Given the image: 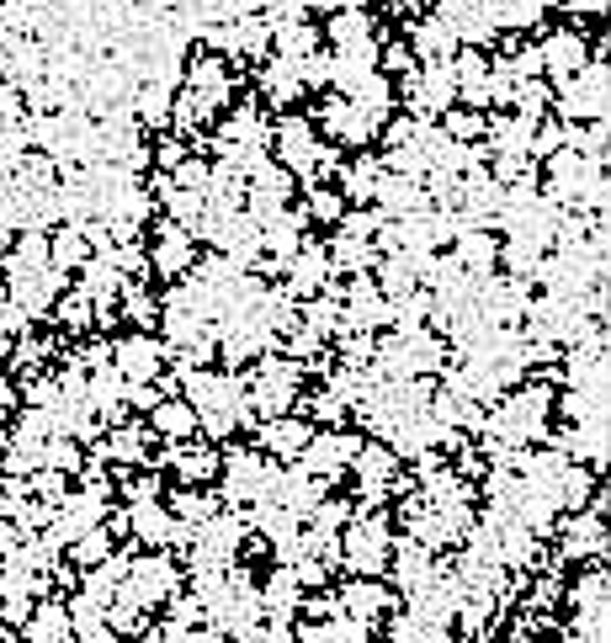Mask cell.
Returning a JSON list of instances; mask_svg holds the SVG:
<instances>
[{
    "label": "cell",
    "instance_id": "cell-19",
    "mask_svg": "<svg viewBox=\"0 0 611 643\" xmlns=\"http://www.w3.org/2000/svg\"><path fill=\"white\" fill-rule=\"evenodd\" d=\"M176 181H186V186H208V171H202V160H181V165H176Z\"/></svg>",
    "mask_w": 611,
    "mask_h": 643
},
{
    "label": "cell",
    "instance_id": "cell-3",
    "mask_svg": "<svg viewBox=\"0 0 611 643\" xmlns=\"http://www.w3.org/2000/svg\"><path fill=\"white\" fill-rule=\"evenodd\" d=\"M282 160L293 165V171H309L314 165V139H309V123H303V117L282 123Z\"/></svg>",
    "mask_w": 611,
    "mask_h": 643
},
{
    "label": "cell",
    "instance_id": "cell-9",
    "mask_svg": "<svg viewBox=\"0 0 611 643\" xmlns=\"http://www.w3.org/2000/svg\"><path fill=\"white\" fill-rule=\"evenodd\" d=\"M367 32H372V22H367V11H356V6L351 11H335V22H330V38L341 43V48L346 43H362Z\"/></svg>",
    "mask_w": 611,
    "mask_h": 643
},
{
    "label": "cell",
    "instance_id": "cell-24",
    "mask_svg": "<svg viewBox=\"0 0 611 643\" xmlns=\"http://www.w3.org/2000/svg\"><path fill=\"white\" fill-rule=\"evenodd\" d=\"M388 6H420V0H388Z\"/></svg>",
    "mask_w": 611,
    "mask_h": 643
},
{
    "label": "cell",
    "instance_id": "cell-10",
    "mask_svg": "<svg viewBox=\"0 0 611 643\" xmlns=\"http://www.w3.org/2000/svg\"><path fill=\"white\" fill-rule=\"evenodd\" d=\"M532 123L537 117H516V123H495V144L505 149V155H526V144H532Z\"/></svg>",
    "mask_w": 611,
    "mask_h": 643
},
{
    "label": "cell",
    "instance_id": "cell-2",
    "mask_svg": "<svg viewBox=\"0 0 611 643\" xmlns=\"http://www.w3.org/2000/svg\"><path fill=\"white\" fill-rule=\"evenodd\" d=\"M372 197H378V208H383V213H399V218H410V213L420 208V186H415L410 176H394V181L383 176Z\"/></svg>",
    "mask_w": 611,
    "mask_h": 643
},
{
    "label": "cell",
    "instance_id": "cell-12",
    "mask_svg": "<svg viewBox=\"0 0 611 643\" xmlns=\"http://www.w3.org/2000/svg\"><path fill=\"white\" fill-rule=\"evenodd\" d=\"M378 181H383L378 160H362V165H356V171H346V186H351L356 197H372V192H378Z\"/></svg>",
    "mask_w": 611,
    "mask_h": 643
},
{
    "label": "cell",
    "instance_id": "cell-20",
    "mask_svg": "<svg viewBox=\"0 0 611 643\" xmlns=\"http://www.w3.org/2000/svg\"><path fill=\"white\" fill-rule=\"evenodd\" d=\"M144 112H149V123H160V112H165V91H144Z\"/></svg>",
    "mask_w": 611,
    "mask_h": 643
},
{
    "label": "cell",
    "instance_id": "cell-8",
    "mask_svg": "<svg viewBox=\"0 0 611 643\" xmlns=\"http://www.w3.org/2000/svg\"><path fill=\"white\" fill-rule=\"evenodd\" d=\"M457 266H463V272H484V266H495V245H489L484 234H463V240H457Z\"/></svg>",
    "mask_w": 611,
    "mask_h": 643
},
{
    "label": "cell",
    "instance_id": "cell-21",
    "mask_svg": "<svg viewBox=\"0 0 611 643\" xmlns=\"http://www.w3.org/2000/svg\"><path fill=\"white\" fill-rule=\"evenodd\" d=\"M314 218H335V197L330 192H314V208H309Z\"/></svg>",
    "mask_w": 611,
    "mask_h": 643
},
{
    "label": "cell",
    "instance_id": "cell-16",
    "mask_svg": "<svg viewBox=\"0 0 611 643\" xmlns=\"http://www.w3.org/2000/svg\"><path fill=\"white\" fill-rule=\"evenodd\" d=\"M192 426V404H165L160 410V431H186Z\"/></svg>",
    "mask_w": 611,
    "mask_h": 643
},
{
    "label": "cell",
    "instance_id": "cell-17",
    "mask_svg": "<svg viewBox=\"0 0 611 643\" xmlns=\"http://www.w3.org/2000/svg\"><path fill=\"white\" fill-rule=\"evenodd\" d=\"M330 261H341V266H367V261H372V250H367L362 240H341V250H335Z\"/></svg>",
    "mask_w": 611,
    "mask_h": 643
},
{
    "label": "cell",
    "instance_id": "cell-11",
    "mask_svg": "<svg viewBox=\"0 0 611 643\" xmlns=\"http://www.w3.org/2000/svg\"><path fill=\"white\" fill-rule=\"evenodd\" d=\"M325 272H330V256L314 245L309 256H298V261H293V287H303V293H309V282H325Z\"/></svg>",
    "mask_w": 611,
    "mask_h": 643
},
{
    "label": "cell",
    "instance_id": "cell-13",
    "mask_svg": "<svg viewBox=\"0 0 611 643\" xmlns=\"http://www.w3.org/2000/svg\"><path fill=\"white\" fill-rule=\"evenodd\" d=\"M54 261H59V266H80V261H86V234H80V229L59 234V250H54Z\"/></svg>",
    "mask_w": 611,
    "mask_h": 643
},
{
    "label": "cell",
    "instance_id": "cell-15",
    "mask_svg": "<svg viewBox=\"0 0 611 643\" xmlns=\"http://www.w3.org/2000/svg\"><path fill=\"white\" fill-rule=\"evenodd\" d=\"M171 213L186 218V224H197V213H202V192H171Z\"/></svg>",
    "mask_w": 611,
    "mask_h": 643
},
{
    "label": "cell",
    "instance_id": "cell-5",
    "mask_svg": "<svg viewBox=\"0 0 611 643\" xmlns=\"http://www.w3.org/2000/svg\"><path fill=\"white\" fill-rule=\"evenodd\" d=\"M186 261H192V234H176V229H171V234L160 240V250H155V266H160L165 277H181Z\"/></svg>",
    "mask_w": 611,
    "mask_h": 643
},
{
    "label": "cell",
    "instance_id": "cell-23",
    "mask_svg": "<svg viewBox=\"0 0 611 643\" xmlns=\"http://www.w3.org/2000/svg\"><path fill=\"white\" fill-rule=\"evenodd\" d=\"M309 6H319V11H346V0H309Z\"/></svg>",
    "mask_w": 611,
    "mask_h": 643
},
{
    "label": "cell",
    "instance_id": "cell-1",
    "mask_svg": "<svg viewBox=\"0 0 611 643\" xmlns=\"http://www.w3.org/2000/svg\"><path fill=\"white\" fill-rule=\"evenodd\" d=\"M537 59L548 64V75H558V80L580 75V70H585V43H580V32H553V38L537 48Z\"/></svg>",
    "mask_w": 611,
    "mask_h": 643
},
{
    "label": "cell",
    "instance_id": "cell-22",
    "mask_svg": "<svg viewBox=\"0 0 611 643\" xmlns=\"http://www.w3.org/2000/svg\"><path fill=\"white\" fill-rule=\"evenodd\" d=\"M309 319H314V325H335V303H314Z\"/></svg>",
    "mask_w": 611,
    "mask_h": 643
},
{
    "label": "cell",
    "instance_id": "cell-18",
    "mask_svg": "<svg viewBox=\"0 0 611 643\" xmlns=\"http://www.w3.org/2000/svg\"><path fill=\"white\" fill-rule=\"evenodd\" d=\"M473 133H484V117H452L447 123V139H457V144L473 139Z\"/></svg>",
    "mask_w": 611,
    "mask_h": 643
},
{
    "label": "cell",
    "instance_id": "cell-14",
    "mask_svg": "<svg viewBox=\"0 0 611 643\" xmlns=\"http://www.w3.org/2000/svg\"><path fill=\"white\" fill-rule=\"evenodd\" d=\"M112 287H117L112 266H91V272H86V298H112Z\"/></svg>",
    "mask_w": 611,
    "mask_h": 643
},
{
    "label": "cell",
    "instance_id": "cell-7",
    "mask_svg": "<svg viewBox=\"0 0 611 643\" xmlns=\"http://www.w3.org/2000/svg\"><path fill=\"white\" fill-rule=\"evenodd\" d=\"M155 362H160V346L155 341H123V367L128 378H155Z\"/></svg>",
    "mask_w": 611,
    "mask_h": 643
},
{
    "label": "cell",
    "instance_id": "cell-4",
    "mask_svg": "<svg viewBox=\"0 0 611 643\" xmlns=\"http://www.w3.org/2000/svg\"><path fill=\"white\" fill-rule=\"evenodd\" d=\"M452 48H457V32L441 22V16H431V22L415 32V54H420V59H447Z\"/></svg>",
    "mask_w": 611,
    "mask_h": 643
},
{
    "label": "cell",
    "instance_id": "cell-6",
    "mask_svg": "<svg viewBox=\"0 0 611 643\" xmlns=\"http://www.w3.org/2000/svg\"><path fill=\"white\" fill-rule=\"evenodd\" d=\"M452 91H457V80H452L447 64H431V70L420 75V107H447Z\"/></svg>",
    "mask_w": 611,
    "mask_h": 643
}]
</instances>
